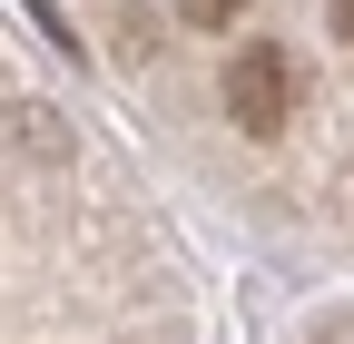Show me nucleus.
Masks as SVG:
<instances>
[{"mask_svg":"<svg viewBox=\"0 0 354 344\" xmlns=\"http://www.w3.org/2000/svg\"><path fill=\"white\" fill-rule=\"evenodd\" d=\"M227 118L246 128V138H276V128L295 118V59H286V39H246V50L227 59Z\"/></svg>","mask_w":354,"mask_h":344,"instance_id":"1","label":"nucleus"},{"mask_svg":"<svg viewBox=\"0 0 354 344\" xmlns=\"http://www.w3.org/2000/svg\"><path fill=\"white\" fill-rule=\"evenodd\" d=\"M236 10H246V0H177L187 30H236Z\"/></svg>","mask_w":354,"mask_h":344,"instance_id":"2","label":"nucleus"},{"mask_svg":"<svg viewBox=\"0 0 354 344\" xmlns=\"http://www.w3.org/2000/svg\"><path fill=\"white\" fill-rule=\"evenodd\" d=\"M325 30L344 39V50H354V0H325Z\"/></svg>","mask_w":354,"mask_h":344,"instance_id":"3","label":"nucleus"}]
</instances>
